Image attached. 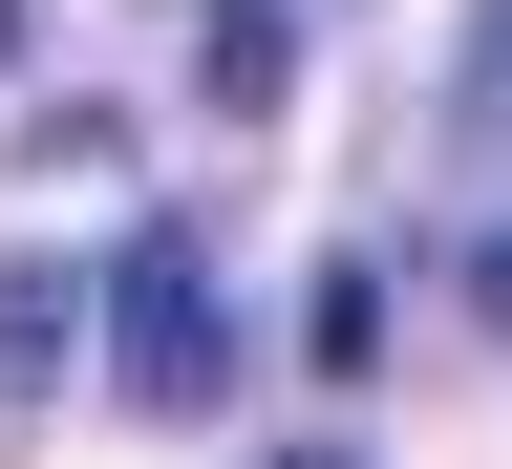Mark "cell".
<instances>
[{
    "label": "cell",
    "instance_id": "6da1fadb",
    "mask_svg": "<svg viewBox=\"0 0 512 469\" xmlns=\"http://www.w3.org/2000/svg\"><path fill=\"white\" fill-rule=\"evenodd\" d=\"M107 363H128V406H214L235 384V320H214V256L192 235H128L107 256Z\"/></svg>",
    "mask_w": 512,
    "mask_h": 469
},
{
    "label": "cell",
    "instance_id": "7a4b0ae2",
    "mask_svg": "<svg viewBox=\"0 0 512 469\" xmlns=\"http://www.w3.org/2000/svg\"><path fill=\"white\" fill-rule=\"evenodd\" d=\"M64 320H86V299H64V256H0V384H43Z\"/></svg>",
    "mask_w": 512,
    "mask_h": 469
},
{
    "label": "cell",
    "instance_id": "3957f363",
    "mask_svg": "<svg viewBox=\"0 0 512 469\" xmlns=\"http://www.w3.org/2000/svg\"><path fill=\"white\" fill-rule=\"evenodd\" d=\"M448 107H470V128H512V0H470V43H448Z\"/></svg>",
    "mask_w": 512,
    "mask_h": 469
},
{
    "label": "cell",
    "instance_id": "277c9868",
    "mask_svg": "<svg viewBox=\"0 0 512 469\" xmlns=\"http://www.w3.org/2000/svg\"><path fill=\"white\" fill-rule=\"evenodd\" d=\"M470 320H491V342H512V235H470Z\"/></svg>",
    "mask_w": 512,
    "mask_h": 469
},
{
    "label": "cell",
    "instance_id": "5b68a950",
    "mask_svg": "<svg viewBox=\"0 0 512 469\" xmlns=\"http://www.w3.org/2000/svg\"><path fill=\"white\" fill-rule=\"evenodd\" d=\"M278 469H363V448H278Z\"/></svg>",
    "mask_w": 512,
    "mask_h": 469
}]
</instances>
